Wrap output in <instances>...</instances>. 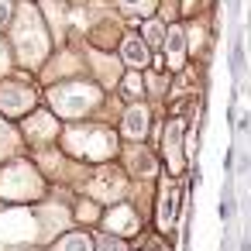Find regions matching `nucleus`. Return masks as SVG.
<instances>
[{
  "label": "nucleus",
  "mask_w": 251,
  "mask_h": 251,
  "mask_svg": "<svg viewBox=\"0 0 251 251\" xmlns=\"http://www.w3.org/2000/svg\"><path fill=\"white\" fill-rule=\"evenodd\" d=\"M45 196V179L31 162H11L0 169V200L4 203H35Z\"/></svg>",
  "instance_id": "1"
},
{
  "label": "nucleus",
  "mask_w": 251,
  "mask_h": 251,
  "mask_svg": "<svg viewBox=\"0 0 251 251\" xmlns=\"http://www.w3.org/2000/svg\"><path fill=\"white\" fill-rule=\"evenodd\" d=\"M14 45H18V55L25 66H38L45 55H49V35H45V25L38 18L35 7H21L18 11V21H14Z\"/></svg>",
  "instance_id": "2"
},
{
  "label": "nucleus",
  "mask_w": 251,
  "mask_h": 251,
  "mask_svg": "<svg viewBox=\"0 0 251 251\" xmlns=\"http://www.w3.org/2000/svg\"><path fill=\"white\" fill-rule=\"evenodd\" d=\"M66 148L76 158L107 162L117 151V141H114V134L107 127H73V131H66Z\"/></svg>",
  "instance_id": "3"
},
{
  "label": "nucleus",
  "mask_w": 251,
  "mask_h": 251,
  "mask_svg": "<svg viewBox=\"0 0 251 251\" xmlns=\"http://www.w3.org/2000/svg\"><path fill=\"white\" fill-rule=\"evenodd\" d=\"M49 100H52L55 114H62V117H83V114H90L97 107L100 90L90 86V83H62V86H55L49 93Z\"/></svg>",
  "instance_id": "4"
},
{
  "label": "nucleus",
  "mask_w": 251,
  "mask_h": 251,
  "mask_svg": "<svg viewBox=\"0 0 251 251\" xmlns=\"http://www.w3.org/2000/svg\"><path fill=\"white\" fill-rule=\"evenodd\" d=\"M42 237L38 230V217L31 210H4L0 213V244L7 248H21V244H35Z\"/></svg>",
  "instance_id": "5"
},
{
  "label": "nucleus",
  "mask_w": 251,
  "mask_h": 251,
  "mask_svg": "<svg viewBox=\"0 0 251 251\" xmlns=\"http://www.w3.org/2000/svg\"><path fill=\"white\" fill-rule=\"evenodd\" d=\"M103 230L107 234H114V237H127V234H138L141 230V217L134 213V206H127V203H117V206H110L103 217Z\"/></svg>",
  "instance_id": "6"
},
{
  "label": "nucleus",
  "mask_w": 251,
  "mask_h": 251,
  "mask_svg": "<svg viewBox=\"0 0 251 251\" xmlns=\"http://www.w3.org/2000/svg\"><path fill=\"white\" fill-rule=\"evenodd\" d=\"M86 189H90V196H93V200H110V203H117V200L124 196L127 182H124V176H121L117 169L103 165V169L93 176V182H90Z\"/></svg>",
  "instance_id": "7"
},
{
  "label": "nucleus",
  "mask_w": 251,
  "mask_h": 251,
  "mask_svg": "<svg viewBox=\"0 0 251 251\" xmlns=\"http://www.w3.org/2000/svg\"><path fill=\"white\" fill-rule=\"evenodd\" d=\"M31 103H35V93L28 86H21V83H0V110H4V114L18 117V114L31 110Z\"/></svg>",
  "instance_id": "8"
},
{
  "label": "nucleus",
  "mask_w": 251,
  "mask_h": 251,
  "mask_svg": "<svg viewBox=\"0 0 251 251\" xmlns=\"http://www.w3.org/2000/svg\"><path fill=\"white\" fill-rule=\"evenodd\" d=\"M179 141H182V121H169L165 124V138H162V148H165V162H169V172L179 176L182 172V151H179Z\"/></svg>",
  "instance_id": "9"
},
{
  "label": "nucleus",
  "mask_w": 251,
  "mask_h": 251,
  "mask_svg": "<svg viewBox=\"0 0 251 251\" xmlns=\"http://www.w3.org/2000/svg\"><path fill=\"white\" fill-rule=\"evenodd\" d=\"M25 134H28V141H52L55 134H59V124H55V117L52 114H45V110H38V114H31L28 121H25Z\"/></svg>",
  "instance_id": "10"
},
{
  "label": "nucleus",
  "mask_w": 251,
  "mask_h": 251,
  "mask_svg": "<svg viewBox=\"0 0 251 251\" xmlns=\"http://www.w3.org/2000/svg\"><path fill=\"white\" fill-rule=\"evenodd\" d=\"M176 210H179V193H176V186L162 182V196H158V230H172Z\"/></svg>",
  "instance_id": "11"
},
{
  "label": "nucleus",
  "mask_w": 251,
  "mask_h": 251,
  "mask_svg": "<svg viewBox=\"0 0 251 251\" xmlns=\"http://www.w3.org/2000/svg\"><path fill=\"white\" fill-rule=\"evenodd\" d=\"M49 251H93V237L86 230H66L49 244Z\"/></svg>",
  "instance_id": "12"
},
{
  "label": "nucleus",
  "mask_w": 251,
  "mask_h": 251,
  "mask_svg": "<svg viewBox=\"0 0 251 251\" xmlns=\"http://www.w3.org/2000/svg\"><path fill=\"white\" fill-rule=\"evenodd\" d=\"M145 134H148V110L145 107H131L127 117H124V138L141 141Z\"/></svg>",
  "instance_id": "13"
},
{
  "label": "nucleus",
  "mask_w": 251,
  "mask_h": 251,
  "mask_svg": "<svg viewBox=\"0 0 251 251\" xmlns=\"http://www.w3.org/2000/svg\"><path fill=\"white\" fill-rule=\"evenodd\" d=\"M165 62L172 66V69H179L182 66V59H186V38H182V28H172L169 35H165Z\"/></svg>",
  "instance_id": "14"
},
{
  "label": "nucleus",
  "mask_w": 251,
  "mask_h": 251,
  "mask_svg": "<svg viewBox=\"0 0 251 251\" xmlns=\"http://www.w3.org/2000/svg\"><path fill=\"white\" fill-rule=\"evenodd\" d=\"M124 62L127 66H145L148 62V49H145L141 38H127L124 42Z\"/></svg>",
  "instance_id": "15"
},
{
  "label": "nucleus",
  "mask_w": 251,
  "mask_h": 251,
  "mask_svg": "<svg viewBox=\"0 0 251 251\" xmlns=\"http://www.w3.org/2000/svg\"><path fill=\"white\" fill-rule=\"evenodd\" d=\"M155 158L145 151V148H134L131 151V172H138V176H155Z\"/></svg>",
  "instance_id": "16"
},
{
  "label": "nucleus",
  "mask_w": 251,
  "mask_h": 251,
  "mask_svg": "<svg viewBox=\"0 0 251 251\" xmlns=\"http://www.w3.org/2000/svg\"><path fill=\"white\" fill-rule=\"evenodd\" d=\"M103 213L97 210V203L93 200H79V206H76V220H83V224H93V220H100Z\"/></svg>",
  "instance_id": "17"
},
{
  "label": "nucleus",
  "mask_w": 251,
  "mask_h": 251,
  "mask_svg": "<svg viewBox=\"0 0 251 251\" xmlns=\"http://www.w3.org/2000/svg\"><path fill=\"white\" fill-rule=\"evenodd\" d=\"M93 251H127V244L121 237H114V234H103V237L93 241Z\"/></svg>",
  "instance_id": "18"
},
{
  "label": "nucleus",
  "mask_w": 251,
  "mask_h": 251,
  "mask_svg": "<svg viewBox=\"0 0 251 251\" xmlns=\"http://www.w3.org/2000/svg\"><path fill=\"white\" fill-rule=\"evenodd\" d=\"M121 7H127V11H138V14H151L155 0H121Z\"/></svg>",
  "instance_id": "19"
},
{
  "label": "nucleus",
  "mask_w": 251,
  "mask_h": 251,
  "mask_svg": "<svg viewBox=\"0 0 251 251\" xmlns=\"http://www.w3.org/2000/svg\"><path fill=\"white\" fill-rule=\"evenodd\" d=\"M11 148H14V131L0 121V151H11Z\"/></svg>",
  "instance_id": "20"
},
{
  "label": "nucleus",
  "mask_w": 251,
  "mask_h": 251,
  "mask_svg": "<svg viewBox=\"0 0 251 251\" xmlns=\"http://www.w3.org/2000/svg\"><path fill=\"white\" fill-rule=\"evenodd\" d=\"M145 38H148V42H162V38H165V28H162L158 21H148V25H145Z\"/></svg>",
  "instance_id": "21"
},
{
  "label": "nucleus",
  "mask_w": 251,
  "mask_h": 251,
  "mask_svg": "<svg viewBox=\"0 0 251 251\" xmlns=\"http://www.w3.org/2000/svg\"><path fill=\"white\" fill-rule=\"evenodd\" d=\"M11 18H14L11 0H0V28H7V25H11Z\"/></svg>",
  "instance_id": "22"
},
{
  "label": "nucleus",
  "mask_w": 251,
  "mask_h": 251,
  "mask_svg": "<svg viewBox=\"0 0 251 251\" xmlns=\"http://www.w3.org/2000/svg\"><path fill=\"white\" fill-rule=\"evenodd\" d=\"M124 93H127V97L141 93V79H138V76H127V83H124Z\"/></svg>",
  "instance_id": "23"
},
{
  "label": "nucleus",
  "mask_w": 251,
  "mask_h": 251,
  "mask_svg": "<svg viewBox=\"0 0 251 251\" xmlns=\"http://www.w3.org/2000/svg\"><path fill=\"white\" fill-rule=\"evenodd\" d=\"M0 73H7V52H4V45H0Z\"/></svg>",
  "instance_id": "24"
}]
</instances>
